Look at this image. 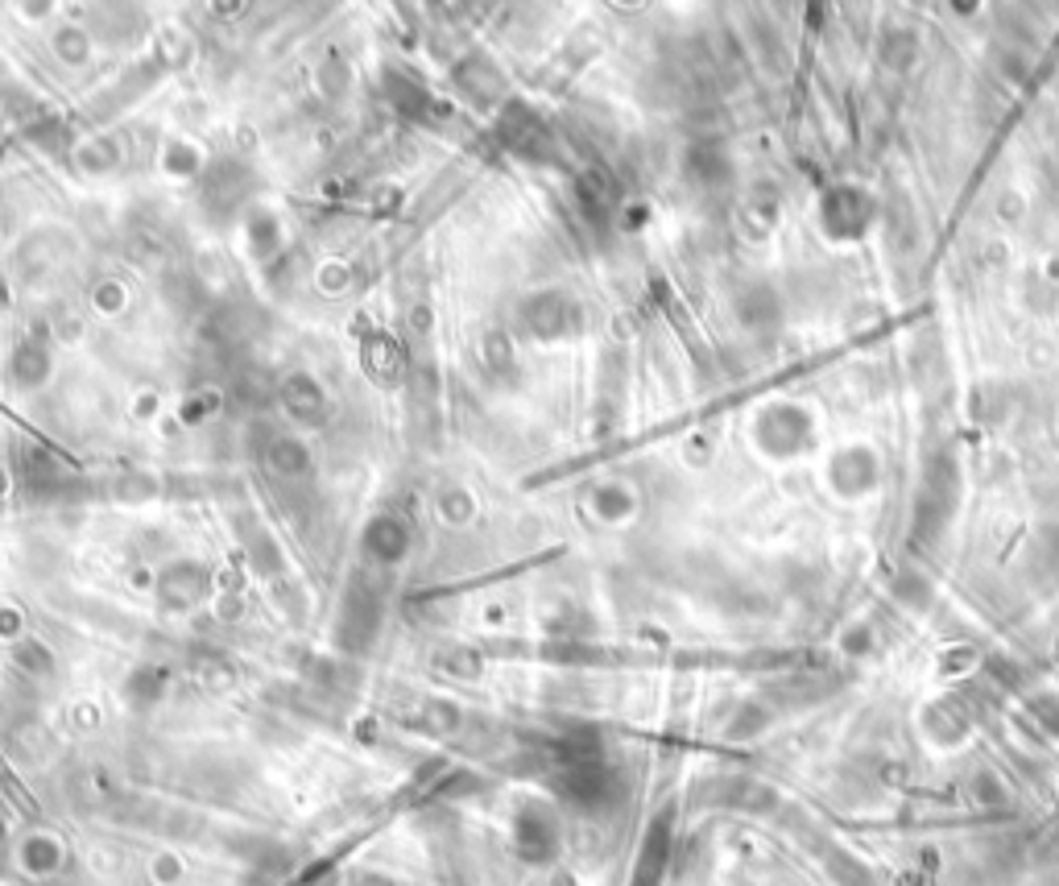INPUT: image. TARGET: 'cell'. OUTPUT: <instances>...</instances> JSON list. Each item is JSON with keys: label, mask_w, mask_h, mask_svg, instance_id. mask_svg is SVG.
<instances>
[{"label": "cell", "mask_w": 1059, "mask_h": 886, "mask_svg": "<svg viewBox=\"0 0 1059 886\" xmlns=\"http://www.w3.org/2000/svg\"><path fill=\"white\" fill-rule=\"evenodd\" d=\"M282 402L285 411L294 414L299 423H323V411H328V402H323V394L315 390V381L311 378H290L282 385Z\"/></svg>", "instance_id": "3"}, {"label": "cell", "mask_w": 1059, "mask_h": 886, "mask_svg": "<svg viewBox=\"0 0 1059 886\" xmlns=\"http://www.w3.org/2000/svg\"><path fill=\"white\" fill-rule=\"evenodd\" d=\"M381 626V597L368 588V580H356L344 597V618H340V638L352 650H361L373 642V633Z\"/></svg>", "instance_id": "1"}, {"label": "cell", "mask_w": 1059, "mask_h": 886, "mask_svg": "<svg viewBox=\"0 0 1059 886\" xmlns=\"http://www.w3.org/2000/svg\"><path fill=\"white\" fill-rule=\"evenodd\" d=\"M571 302L563 295H538L530 307H526V323L534 328L538 336H559L571 328Z\"/></svg>", "instance_id": "2"}, {"label": "cell", "mask_w": 1059, "mask_h": 886, "mask_svg": "<svg viewBox=\"0 0 1059 886\" xmlns=\"http://www.w3.org/2000/svg\"><path fill=\"white\" fill-rule=\"evenodd\" d=\"M269 464H273V468H278L282 476H299V473H307V468H311L307 452H302L299 443H290V440H273V443H269Z\"/></svg>", "instance_id": "6"}, {"label": "cell", "mask_w": 1059, "mask_h": 886, "mask_svg": "<svg viewBox=\"0 0 1059 886\" xmlns=\"http://www.w3.org/2000/svg\"><path fill=\"white\" fill-rule=\"evenodd\" d=\"M207 593V576L195 564H175V568L162 576V597L175 605H187V601H199Z\"/></svg>", "instance_id": "5"}, {"label": "cell", "mask_w": 1059, "mask_h": 886, "mask_svg": "<svg viewBox=\"0 0 1059 886\" xmlns=\"http://www.w3.org/2000/svg\"><path fill=\"white\" fill-rule=\"evenodd\" d=\"M50 369V361H46V352L42 349H33V344H25V349H17V357H13V373L25 385H38L42 381V373Z\"/></svg>", "instance_id": "7"}, {"label": "cell", "mask_w": 1059, "mask_h": 886, "mask_svg": "<svg viewBox=\"0 0 1059 886\" xmlns=\"http://www.w3.org/2000/svg\"><path fill=\"white\" fill-rule=\"evenodd\" d=\"M364 547L377 555V559H385V564H394V559H402L406 547H411V530L397 523V518H377V523L364 530Z\"/></svg>", "instance_id": "4"}]
</instances>
